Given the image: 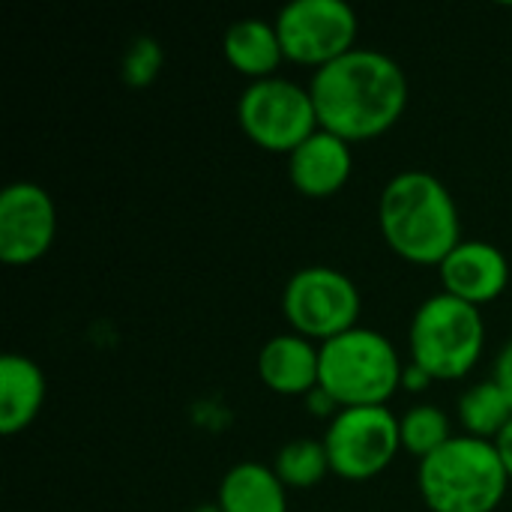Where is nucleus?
<instances>
[{"label": "nucleus", "instance_id": "nucleus-1", "mask_svg": "<svg viewBox=\"0 0 512 512\" xmlns=\"http://www.w3.org/2000/svg\"><path fill=\"white\" fill-rule=\"evenodd\" d=\"M309 93L318 126L354 141L384 135L408 108V75L384 51L354 48L312 72Z\"/></svg>", "mask_w": 512, "mask_h": 512}, {"label": "nucleus", "instance_id": "nucleus-2", "mask_svg": "<svg viewBox=\"0 0 512 512\" xmlns=\"http://www.w3.org/2000/svg\"><path fill=\"white\" fill-rule=\"evenodd\" d=\"M384 243L417 267H441L462 243V222L453 192L429 171L396 174L378 201Z\"/></svg>", "mask_w": 512, "mask_h": 512}, {"label": "nucleus", "instance_id": "nucleus-3", "mask_svg": "<svg viewBox=\"0 0 512 512\" xmlns=\"http://www.w3.org/2000/svg\"><path fill=\"white\" fill-rule=\"evenodd\" d=\"M417 489L432 512H495L510 477L492 441L453 435L417 468Z\"/></svg>", "mask_w": 512, "mask_h": 512}, {"label": "nucleus", "instance_id": "nucleus-4", "mask_svg": "<svg viewBox=\"0 0 512 512\" xmlns=\"http://www.w3.org/2000/svg\"><path fill=\"white\" fill-rule=\"evenodd\" d=\"M402 357L396 345L369 327H354L321 345L318 387H324L339 408L387 405L402 387Z\"/></svg>", "mask_w": 512, "mask_h": 512}, {"label": "nucleus", "instance_id": "nucleus-5", "mask_svg": "<svg viewBox=\"0 0 512 512\" xmlns=\"http://www.w3.org/2000/svg\"><path fill=\"white\" fill-rule=\"evenodd\" d=\"M411 363L426 369L435 381L465 378L483 357L486 321L483 312L447 291L420 303L408 330Z\"/></svg>", "mask_w": 512, "mask_h": 512}, {"label": "nucleus", "instance_id": "nucleus-6", "mask_svg": "<svg viewBox=\"0 0 512 512\" xmlns=\"http://www.w3.org/2000/svg\"><path fill=\"white\" fill-rule=\"evenodd\" d=\"M237 120L252 144L285 156H291L309 135L321 129L309 87L279 75L249 81L237 102Z\"/></svg>", "mask_w": 512, "mask_h": 512}, {"label": "nucleus", "instance_id": "nucleus-7", "mask_svg": "<svg viewBox=\"0 0 512 512\" xmlns=\"http://www.w3.org/2000/svg\"><path fill=\"white\" fill-rule=\"evenodd\" d=\"M360 306L363 300L354 279L327 264L297 270L282 291L285 321L297 336H306L318 345L354 330Z\"/></svg>", "mask_w": 512, "mask_h": 512}, {"label": "nucleus", "instance_id": "nucleus-8", "mask_svg": "<svg viewBox=\"0 0 512 512\" xmlns=\"http://www.w3.org/2000/svg\"><path fill=\"white\" fill-rule=\"evenodd\" d=\"M330 471L348 483H366L384 474L402 450L399 417L387 405L342 408L324 435Z\"/></svg>", "mask_w": 512, "mask_h": 512}, {"label": "nucleus", "instance_id": "nucleus-9", "mask_svg": "<svg viewBox=\"0 0 512 512\" xmlns=\"http://www.w3.org/2000/svg\"><path fill=\"white\" fill-rule=\"evenodd\" d=\"M357 30V12L345 0H294L276 15L285 57L315 69L354 51Z\"/></svg>", "mask_w": 512, "mask_h": 512}, {"label": "nucleus", "instance_id": "nucleus-10", "mask_svg": "<svg viewBox=\"0 0 512 512\" xmlns=\"http://www.w3.org/2000/svg\"><path fill=\"white\" fill-rule=\"evenodd\" d=\"M57 234L54 198L30 180L9 183L0 192V258L9 267L39 261Z\"/></svg>", "mask_w": 512, "mask_h": 512}, {"label": "nucleus", "instance_id": "nucleus-11", "mask_svg": "<svg viewBox=\"0 0 512 512\" xmlns=\"http://www.w3.org/2000/svg\"><path fill=\"white\" fill-rule=\"evenodd\" d=\"M438 273L447 294L477 309L498 300L510 285V261L489 240H462L441 261Z\"/></svg>", "mask_w": 512, "mask_h": 512}, {"label": "nucleus", "instance_id": "nucleus-12", "mask_svg": "<svg viewBox=\"0 0 512 512\" xmlns=\"http://www.w3.org/2000/svg\"><path fill=\"white\" fill-rule=\"evenodd\" d=\"M354 168L351 144L327 129L309 135L288 156V177L294 189L306 198H333L345 189Z\"/></svg>", "mask_w": 512, "mask_h": 512}, {"label": "nucleus", "instance_id": "nucleus-13", "mask_svg": "<svg viewBox=\"0 0 512 512\" xmlns=\"http://www.w3.org/2000/svg\"><path fill=\"white\" fill-rule=\"evenodd\" d=\"M318 369L321 345L297 333L273 336L258 354V378L279 396H309L318 387Z\"/></svg>", "mask_w": 512, "mask_h": 512}, {"label": "nucleus", "instance_id": "nucleus-14", "mask_svg": "<svg viewBox=\"0 0 512 512\" xmlns=\"http://www.w3.org/2000/svg\"><path fill=\"white\" fill-rule=\"evenodd\" d=\"M45 402V375L24 354L0 357V432L6 438L24 432Z\"/></svg>", "mask_w": 512, "mask_h": 512}, {"label": "nucleus", "instance_id": "nucleus-15", "mask_svg": "<svg viewBox=\"0 0 512 512\" xmlns=\"http://www.w3.org/2000/svg\"><path fill=\"white\" fill-rule=\"evenodd\" d=\"M225 60L231 63V69H237L240 75L252 78V81H264L273 78L279 63L285 60L279 33H276V21H264V18H240L225 30V42H222Z\"/></svg>", "mask_w": 512, "mask_h": 512}, {"label": "nucleus", "instance_id": "nucleus-16", "mask_svg": "<svg viewBox=\"0 0 512 512\" xmlns=\"http://www.w3.org/2000/svg\"><path fill=\"white\" fill-rule=\"evenodd\" d=\"M216 504L222 512H288V489L273 468L240 462L222 477Z\"/></svg>", "mask_w": 512, "mask_h": 512}, {"label": "nucleus", "instance_id": "nucleus-17", "mask_svg": "<svg viewBox=\"0 0 512 512\" xmlns=\"http://www.w3.org/2000/svg\"><path fill=\"white\" fill-rule=\"evenodd\" d=\"M510 420V399L492 378L468 387L459 399V423H462L465 435H471V438L495 441L507 429Z\"/></svg>", "mask_w": 512, "mask_h": 512}, {"label": "nucleus", "instance_id": "nucleus-18", "mask_svg": "<svg viewBox=\"0 0 512 512\" xmlns=\"http://www.w3.org/2000/svg\"><path fill=\"white\" fill-rule=\"evenodd\" d=\"M273 471L285 483V489H312L327 474H333L324 441H312V438H300V441L285 444L276 456Z\"/></svg>", "mask_w": 512, "mask_h": 512}, {"label": "nucleus", "instance_id": "nucleus-19", "mask_svg": "<svg viewBox=\"0 0 512 512\" xmlns=\"http://www.w3.org/2000/svg\"><path fill=\"white\" fill-rule=\"evenodd\" d=\"M399 438L402 450L423 462L453 438L450 417L438 405H414L405 411V417H399Z\"/></svg>", "mask_w": 512, "mask_h": 512}, {"label": "nucleus", "instance_id": "nucleus-20", "mask_svg": "<svg viewBox=\"0 0 512 512\" xmlns=\"http://www.w3.org/2000/svg\"><path fill=\"white\" fill-rule=\"evenodd\" d=\"M165 63V51L153 36H138L129 51L123 54V81L129 87H147L156 81V75L162 72Z\"/></svg>", "mask_w": 512, "mask_h": 512}, {"label": "nucleus", "instance_id": "nucleus-21", "mask_svg": "<svg viewBox=\"0 0 512 512\" xmlns=\"http://www.w3.org/2000/svg\"><path fill=\"white\" fill-rule=\"evenodd\" d=\"M492 381L504 390V396L510 399V405H512V339L504 345V351H501V354H498V360H495Z\"/></svg>", "mask_w": 512, "mask_h": 512}, {"label": "nucleus", "instance_id": "nucleus-22", "mask_svg": "<svg viewBox=\"0 0 512 512\" xmlns=\"http://www.w3.org/2000/svg\"><path fill=\"white\" fill-rule=\"evenodd\" d=\"M306 408H309V414H315V417H336L342 408L336 405V399L324 390V387H315L309 396H306Z\"/></svg>", "mask_w": 512, "mask_h": 512}, {"label": "nucleus", "instance_id": "nucleus-23", "mask_svg": "<svg viewBox=\"0 0 512 512\" xmlns=\"http://www.w3.org/2000/svg\"><path fill=\"white\" fill-rule=\"evenodd\" d=\"M435 378L426 372V369H420L417 363H408L405 366V372H402V387L405 390H411V393H423V390H429V384H432Z\"/></svg>", "mask_w": 512, "mask_h": 512}, {"label": "nucleus", "instance_id": "nucleus-24", "mask_svg": "<svg viewBox=\"0 0 512 512\" xmlns=\"http://www.w3.org/2000/svg\"><path fill=\"white\" fill-rule=\"evenodd\" d=\"M492 444H495V450H498V456H501V462H504V471H507V477H510L512 483V420Z\"/></svg>", "mask_w": 512, "mask_h": 512}, {"label": "nucleus", "instance_id": "nucleus-25", "mask_svg": "<svg viewBox=\"0 0 512 512\" xmlns=\"http://www.w3.org/2000/svg\"><path fill=\"white\" fill-rule=\"evenodd\" d=\"M192 512H222V507L219 504H201V507H195Z\"/></svg>", "mask_w": 512, "mask_h": 512}]
</instances>
